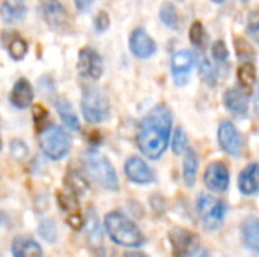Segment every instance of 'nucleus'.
Returning a JSON list of instances; mask_svg holds the SVG:
<instances>
[{"mask_svg": "<svg viewBox=\"0 0 259 257\" xmlns=\"http://www.w3.org/2000/svg\"><path fill=\"white\" fill-rule=\"evenodd\" d=\"M173 118L165 105L155 106L141 121L137 142L140 151L150 161H158L168 147Z\"/></svg>", "mask_w": 259, "mask_h": 257, "instance_id": "nucleus-1", "label": "nucleus"}, {"mask_svg": "<svg viewBox=\"0 0 259 257\" xmlns=\"http://www.w3.org/2000/svg\"><path fill=\"white\" fill-rule=\"evenodd\" d=\"M103 229L114 244L124 248H140L146 242L140 227L127 215L118 211H112L105 215Z\"/></svg>", "mask_w": 259, "mask_h": 257, "instance_id": "nucleus-2", "label": "nucleus"}, {"mask_svg": "<svg viewBox=\"0 0 259 257\" xmlns=\"http://www.w3.org/2000/svg\"><path fill=\"white\" fill-rule=\"evenodd\" d=\"M83 170L87 176L99 186L108 191H118L120 183L112 164L97 151H87L83 156Z\"/></svg>", "mask_w": 259, "mask_h": 257, "instance_id": "nucleus-3", "label": "nucleus"}, {"mask_svg": "<svg viewBox=\"0 0 259 257\" xmlns=\"http://www.w3.org/2000/svg\"><path fill=\"white\" fill-rule=\"evenodd\" d=\"M196 208L199 220L206 232H215L223 226L226 217V206L220 198L203 192L197 197Z\"/></svg>", "mask_w": 259, "mask_h": 257, "instance_id": "nucleus-4", "label": "nucleus"}, {"mask_svg": "<svg viewBox=\"0 0 259 257\" xmlns=\"http://www.w3.org/2000/svg\"><path fill=\"white\" fill-rule=\"evenodd\" d=\"M80 108H82L83 118L91 124H99L108 120L109 109H111L106 94L96 86L83 88Z\"/></svg>", "mask_w": 259, "mask_h": 257, "instance_id": "nucleus-5", "label": "nucleus"}, {"mask_svg": "<svg viewBox=\"0 0 259 257\" xmlns=\"http://www.w3.org/2000/svg\"><path fill=\"white\" fill-rule=\"evenodd\" d=\"M38 142L42 153L53 161H61L71 148V139L68 133L59 126H49L41 130Z\"/></svg>", "mask_w": 259, "mask_h": 257, "instance_id": "nucleus-6", "label": "nucleus"}, {"mask_svg": "<svg viewBox=\"0 0 259 257\" xmlns=\"http://www.w3.org/2000/svg\"><path fill=\"white\" fill-rule=\"evenodd\" d=\"M42 17L50 29L56 32H67L71 26L70 17L64 5L58 0L42 2Z\"/></svg>", "mask_w": 259, "mask_h": 257, "instance_id": "nucleus-7", "label": "nucleus"}, {"mask_svg": "<svg viewBox=\"0 0 259 257\" xmlns=\"http://www.w3.org/2000/svg\"><path fill=\"white\" fill-rule=\"evenodd\" d=\"M77 71L82 77L97 80L103 73V59L91 47H85L79 52L77 58Z\"/></svg>", "mask_w": 259, "mask_h": 257, "instance_id": "nucleus-8", "label": "nucleus"}, {"mask_svg": "<svg viewBox=\"0 0 259 257\" xmlns=\"http://www.w3.org/2000/svg\"><path fill=\"white\" fill-rule=\"evenodd\" d=\"M229 170L223 162H211L203 174V182L206 188L212 192H225L229 188Z\"/></svg>", "mask_w": 259, "mask_h": 257, "instance_id": "nucleus-9", "label": "nucleus"}, {"mask_svg": "<svg viewBox=\"0 0 259 257\" xmlns=\"http://www.w3.org/2000/svg\"><path fill=\"white\" fill-rule=\"evenodd\" d=\"M58 204L65 215V223L73 230H80L83 224V218L80 214V206L77 201V195L73 192H58Z\"/></svg>", "mask_w": 259, "mask_h": 257, "instance_id": "nucleus-10", "label": "nucleus"}, {"mask_svg": "<svg viewBox=\"0 0 259 257\" xmlns=\"http://www.w3.org/2000/svg\"><path fill=\"white\" fill-rule=\"evenodd\" d=\"M129 48L134 56H137L140 59H147L156 53L158 45H156L155 39L143 27H137L132 30L131 36H129Z\"/></svg>", "mask_w": 259, "mask_h": 257, "instance_id": "nucleus-11", "label": "nucleus"}, {"mask_svg": "<svg viewBox=\"0 0 259 257\" xmlns=\"http://www.w3.org/2000/svg\"><path fill=\"white\" fill-rule=\"evenodd\" d=\"M219 144L222 150L234 158H238L241 155L243 142L241 136L237 130V127L231 121H223L219 127Z\"/></svg>", "mask_w": 259, "mask_h": 257, "instance_id": "nucleus-12", "label": "nucleus"}, {"mask_svg": "<svg viewBox=\"0 0 259 257\" xmlns=\"http://www.w3.org/2000/svg\"><path fill=\"white\" fill-rule=\"evenodd\" d=\"M170 242L173 248V257H185L190 251H193L197 245V236L182 227H175L170 230Z\"/></svg>", "mask_w": 259, "mask_h": 257, "instance_id": "nucleus-13", "label": "nucleus"}, {"mask_svg": "<svg viewBox=\"0 0 259 257\" xmlns=\"http://www.w3.org/2000/svg\"><path fill=\"white\" fill-rule=\"evenodd\" d=\"M194 65V55L188 50L176 52L171 58V76L178 86H184L188 79L191 68Z\"/></svg>", "mask_w": 259, "mask_h": 257, "instance_id": "nucleus-14", "label": "nucleus"}, {"mask_svg": "<svg viewBox=\"0 0 259 257\" xmlns=\"http://www.w3.org/2000/svg\"><path fill=\"white\" fill-rule=\"evenodd\" d=\"M126 177L137 185H149L155 182V174L152 168L140 158H129L124 164Z\"/></svg>", "mask_w": 259, "mask_h": 257, "instance_id": "nucleus-15", "label": "nucleus"}, {"mask_svg": "<svg viewBox=\"0 0 259 257\" xmlns=\"http://www.w3.org/2000/svg\"><path fill=\"white\" fill-rule=\"evenodd\" d=\"M11 253L14 257H42V248L32 236L18 235L11 242Z\"/></svg>", "mask_w": 259, "mask_h": 257, "instance_id": "nucleus-16", "label": "nucleus"}, {"mask_svg": "<svg viewBox=\"0 0 259 257\" xmlns=\"http://www.w3.org/2000/svg\"><path fill=\"white\" fill-rule=\"evenodd\" d=\"M259 167L256 162L247 165L238 176V189L243 195L252 197L259 191Z\"/></svg>", "mask_w": 259, "mask_h": 257, "instance_id": "nucleus-17", "label": "nucleus"}, {"mask_svg": "<svg viewBox=\"0 0 259 257\" xmlns=\"http://www.w3.org/2000/svg\"><path fill=\"white\" fill-rule=\"evenodd\" d=\"M225 106L238 117H246L249 112V97L238 88H231L225 94Z\"/></svg>", "mask_w": 259, "mask_h": 257, "instance_id": "nucleus-18", "label": "nucleus"}, {"mask_svg": "<svg viewBox=\"0 0 259 257\" xmlns=\"http://www.w3.org/2000/svg\"><path fill=\"white\" fill-rule=\"evenodd\" d=\"M33 100V89L29 80L26 79H18L12 88L11 92V101L15 108L18 109H26Z\"/></svg>", "mask_w": 259, "mask_h": 257, "instance_id": "nucleus-19", "label": "nucleus"}, {"mask_svg": "<svg viewBox=\"0 0 259 257\" xmlns=\"http://www.w3.org/2000/svg\"><path fill=\"white\" fill-rule=\"evenodd\" d=\"M241 239L244 245L253 251L255 254L259 253V221L255 217H249L241 224Z\"/></svg>", "mask_w": 259, "mask_h": 257, "instance_id": "nucleus-20", "label": "nucleus"}, {"mask_svg": "<svg viewBox=\"0 0 259 257\" xmlns=\"http://www.w3.org/2000/svg\"><path fill=\"white\" fill-rule=\"evenodd\" d=\"M182 165V177L188 188H193L197 180V171H199V158L193 148H187Z\"/></svg>", "mask_w": 259, "mask_h": 257, "instance_id": "nucleus-21", "label": "nucleus"}, {"mask_svg": "<svg viewBox=\"0 0 259 257\" xmlns=\"http://www.w3.org/2000/svg\"><path fill=\"white\" fill-rule=\"evenodd\" d=\"M82 227H85V232H87V238H88V242L94 247V248H99L102 245V226H100V221L96 215L94 211L88 212V217L87 220L83 221Z\"/></svg>", "mask_w": 259, "mask_h": 257, "instance_id": "nucleus-22", "label": "nucleus"}, {"mask_svg": "<svg viewBox=\"0 0 259 257\" xmlns=\"http://www.w3.org/2000/svg\"><path fill=\"white\" fill-rule=\"evenodd\" d=\"M0 15L8 23L20 21L26 15V5L23 0H6L0 6Z\"/></svg>", "mask_w": 259, "mask_h": 257, "instance_id": "nucleus-23", "label": "nucleus"}, {"mask_svg": "<svg viewBox=\"0 0 259 257\" xmlns=\"http://www.w3.org/2000/svg\"><path fill=\"white\" fill-rule=\"evenodd\" d=\"M55 106H56V111H58L59 118L62 120V123L68 129H71V130H79L80 129L79 118H77V115H76V112H74V109H73V106H71V103L68 100L59 98Z\"/></svg>", "mask_w": 259, "mask_h": 257, "instance_id": "nucleus-24", "label": "nucleus"}, {"mask_svg": "<svg viewBox=\"0 0 259 257\" xmlns=\"http://www.w3.org/2000/svg\"><path fill=\"white\" fill-rule=\"evenodd\" d=\"M238 82L243 88L246 89H252L256 83V68H255V64L250 62V61H246L243 62L240 67H238Z\"/></svg>", "mask_w": 259, "mask_h": 257, "instance_id": "nucleus-25", "label": "nucleus"}, {"mask_svg": "<svg viewBox=\"0 0 259 257\" xmlns=\"http://www.w3.org/2000/svg\"><path fill=\"white\" fill-rule=\"evenodd\" d=\"M65 185L68 188L70 192H73L74 195H82L88 191V182L76 171H68V174L65 176Z\"/></svg>", "mask_w": 259, "mask_h": 257, "instance_id": "nucleus-26", "label": "nucleus"}, {"mask_svg": "<svg viewBox=\"0 0 259 257\" xmlns=\"http://www.w3.org/2000/svg\"><path fill=\"white\" fill-rule=\"evenodd\" d=\"M197 59H199V73H200L202 79H203L209 86H214L215 82H217V76H215V70H214V67L211 65L209 59H208L206 55H203L202 52L197 55Z\"/></svg>", "mask_w": 259, "mask_h": 257, "instance_id": "nucleus-27", "label": "nucleus"}, {"mask_svg": "<svg viewBox=\"0 0 259 257\" xmlns=\"http://www.w3.org/2000/svg\"><path fill=\"white\" fill-rule=\"evenodd\" d=\"M38 235L49 244H55L58 241V229L53 220H42L38 226Z\"/></svg>", "mask_w": 259, "mask_h": 257, "instance_id": "nucleus-28", "label": "nucleus"}, {"mask_svg": "<svg viewBox=\"0 0 259 257\" xmlns=\"http://www.w3.org/2000/svg\"><path fill=\"white\" fill-rule=\"evenodd\" d=\"M8 52L14 61H21L27 55V42L20 36H14L8 44Z\"/></svg>", "mask_w": 259, "mask_h": 257, "instance_id": "nucleus-29", "label": "nucleus"}, {"mask_svg": "<svg viewBox=\"0 0 259 257\" xmlns=\"http://www.w3.org/2000/svg\"><path fill=\"white\" fill-rule=\"evenodd\" d=\"M159 18H161V21L167 26V27H170V29H178V14H176V8L170 3V2H167V3H164L162 6H161V9H159Z\"/></svg>", "mask_w": 259, "mask_h": 257, "instance_id": "nucleus-30", "label": "nucleus"}, {"mask_svg": "<svg viewBox=\"0 0 259 257\" xmlns=\"http://www.w3.org/2000/svg\"><path fill=\"white\" fill-rule=\"evenodd\" d=\"M187 148H188V138H187L185 132H184L181 127H178V129L175 130V135H173L171 150H173L175 155L179 156V155H182Z\"/></svg>", "mask_w": 259, "mask_h": 257, "instance_id": "nucleus-31", "label": "nucleus"}, {"mask_svg": "<svg viewBox=\"0 0 259 257\" xmlns=\"http://www.w3.org/2000/svg\"><path fill=\"white\" fill-rule=\"evenodd\" d=\"M190 41L197 48L203 45V41H205V29H203V24L200 21H194L191 24V27H190Z\"/></svg>", "mask_w": 259, "mask_h": 257, "instance_id": "nucleus-32", "label": "nucleus"}, {"mask_svg": "<svg viewBox=\"0 0 259 257\" xmlns=\"http://www.w3.org/2000/svg\"><path fill=\"white\" fill-rule=\"evenodd\" d=\"M212 56L219 62H228L229 59V50L225 44V41L219 39L212 44Z\"/></svg>", "mask_w": 259, "mask_h": 257, "instance_id": "nucleus-33", "label": "nucleus"}, {"mask_svg": "<svg viewBox=\"0 0 259 257\" xmlns=\"http://www.w3.org/2000/svg\"><path fill=\"white\" fill-rule=\"evenodd\" d=\"M235 48H237V52H238V56L240 58H247V61H249V58H253L255 56V52H253V48H252V45L247 42V41H244L243 38H235Z\"/></svg>", "mask_w": 259, "mask_h": 257, "instance_id": "nucleus-34", "label": "nucleus"}, {"mask_svg": "<svg viewBox=\"0 0 259 257\" xmlns=\"http://www.w3.org/2000/svg\"><path fill=\"white\" fill-rule=\"evenodd\" d=\"M109 24H111V20H109L108 12H106V11H100V12L97 14V17L94 18L96 30H97V32H105V30H108Z\"/></svg>", "mask_w": 259, "mask_h": 257, "instance_id": "nucleus-35", "label": "nucleus"}, {"mask_svg": "<svg viewBox=\"0 0 259 257\" xmlns=\"http://www.w3.org/2000/svg\"><path fill=\"white\" fill-rule=\"evenodd\" d=\"M258 30H259V18H258V12L253 11L250 15H249V20H247V32L252 35V38L256 39L258 36Z\"/></svg>", "mask_w": 259, "mask_h": 257, "instance_id": "nucleus-36", "label": "nucleus"}, {"mask_svg": "<svg viewBox=\"0 0 259 257\" xmlns=\"http://www.w3.org/2000/svg\"><path fill=\"white\" fill-rule=\"evenodd\" d=\"M32 114H33V120L36 121V124L42 123V121L47 118V111H46L42 106H39V105H35V106H33Z\"/></svg>", "mask_w": 259, "mask_h": 257, "instance_id": "nucleus-37", "label": "nucleus"}, {"mask_svg": "<svg viewBox=\"0 0 259 257\" xmlns=\"http://www.w3.org/2000/svg\"><path fill=\"white\" fill-rule=\"evenodd\" d=\"M185 257H211V256H209V253H208L203 247L197 245L193 251H190V253H188Z\"/></svg>", "mask_w": 259, "mask_h": 257, "instance_id": "nucleus-38", "label": "nucleus"}, {"mask_svg": "<svg viewBox=\"0 0 259 257\" xmlns=\"http://www.w3.org/2000/svg\"><path fill=\"white\" fill-rule=\"evenodd\" d=\"M93 3H94V0H74L76 8H77L79 11H82V12L88 11V9L93 6Z\"/></svg>", "mask_w": 259, "mask_h": 257, "instance_id": "nucleus-39", "label": "nucleus"}, {"mask_svg": "<svg viewBox=\"0 0 259 257\" xmlns=\"http://www.w3.org/2000/svg\"><path fill=\"white\" fill-rule=\"evenodd\" d=\"M124 257H149L146 253H143L141 250H129L124 253Z\"/></svg>", "mask_w": 259, "mask_h": 257, "instance_id": "nucleus-40", "label": "nucleus"}, {"mask_svg": "<svg viewBox=\"0 0 259 257\" xmlns=\"http://www.w3.org/2000/svg\"><path fill=\"white\" fill-rule=\"evenodd\" d=\"M211 2H214V3H223L225 0H211Z\"/></svg>", "mask_w": 259, "mask_h": 257, "instance_id": "nucleus-41", "label": "nucleus"}, {"mask_svg": "<svg viewBox=\"0 0 259 257\" xmlns=\"http://www.w3.org/2000/svg\"><path fill=\"white\" fill-rule=\"evenodd\" d=\"M241 2H249V0H241Z\"/></svg>", "mask_w": 259, "mask_h": 257, "instance_id": "nucleus-42", "label": "nucleus"}]
</instances>
